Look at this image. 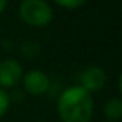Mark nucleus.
Listing matches in <instances>:
<instances>
[{"label": "nucleus", "instance_id": "obj_1", "mask_svg": "<svg viewBox=\"0 0 122 122\" xmlns=\"http://www.w3.org/2000/svg\"><path fill=\"white\" fill-rule=\"evenodd\" d=\"M57 112L62 122H89L93 113L92 95L82 86H71L57 101Z\"/></svg>", "mask_w": 122, "mask_h": 122}, {"label": "nucleus", "instance_id": "obj_2", "mask_svg": "<svg viewBox=\"0 0 122 122\" xmlns=\"http://www.w3.org/2000/svg\"><path fill=\"white\" fill-rule=\"evenodd\" d=\"M19 15L26 25L33 27H45L53 19L52 7L46 0H23Z\"/></svg>", "mask_w": 122, "mask_h": 122}, {"label": "nucleus", "instance_id": "obj_3", "mask_svg": "<svg viewBox=\"0 0 122 122\" xmlns=\"http://www.w3.org/2000/svg\"><path fill=\"white\" fill-rule=\"evenodd\" d=\"M23 78V71L17 60L5 59L0 62V88H13Z\"/></svg>", "mask_w": 122, "mask_h": 122}, {"label": "nucleus", "instance_id": "obj_4", "mask_svg": "<svg viewBox=\"0 0 122 122\" xmlns=\"http://www.w3.org/2000/svg\"><path fill=\"white\" fill-rule=\"evenodd\" d=\"M79 82H81L79 86H82L89 93L98 92L106 83V73H105V71L102 68L91 66V68H88L86 71L82 72V75L79 78Z\"/></svg>", "mask_w": 122, "mask_h": 122}, {"label": "nucleus", "instance_id": "obj_5", "mask_svg": "<svg viewBox=\"0 0 122 122\" xmlns=\"http://www.w3.org/2000/svg\"><path fill=\"white\" fill-rule=\"evenodd\" d=\"M22 81H23V86H25L26 92H29L30 95L45 93L49 88V83H50L47 75L39 69L29 71L26 75H23Z\"/></svg>", "mask_w": 122, "mask_h": 122}, {"label": "nucleus", "instance_id": "obj_6", "mask_svg": "<svg viewBox=\"0 0 122 122\" xmlns=\"http://www.w3.org/2000/svg\"><path fill=\"white\" fill-rule=\"evenodd\" d=\"M103 113L109 121H119L122 118V101L119 96L108 99V102L103 106Z\"/></svg>", "mask_w": 122, "mask_h": 122}, {"label": "nucleus", "instance_id": "obj_7", "mask_svg": "<svg viewBox=\"0 0 122 122\" xmlns=\"http://www.w3.org/2000/svg\"><path fill=\"white\" fill-rule=\"evenodd\" d=\"M55 3L65 9H78L86 3V0H55Z\"/></svg>", "mask_w": 122, "mask_h": 122}, {"label": "nucleus", "instance_id": "obj_8", "mask_svg": "<svg viewBox=\"0 0 122 122\" xmlns=\"http://www.w3.org/2000/svg\"><path fill=\"white\" fill-rule=\"evenodd\" d=\"M9 103H10V99H9L7 92H6L3 88H0V118H2V116L7 112Z\"/></svg>", "mask_w": 122, "mask_h": 122}, {"label": "nucleus", "instance_id": "obj_9", "mask_svg": "<svg viewBox=\"0 0 122 122\" xmlns=\"http://www.w3.org/2000/svg\"><path fill=\"white\" fill-rule=\"evenodd\" d=\"M7 5V0H0V15L5 12V7Z\"/></svg>", "mask_w": 122, "mask_h": 122}, {"label": "nucleus", "instance_id": "obj_10", "mask_svg": "<svg viewBox=\"0 0 122 122\" xmlns=\"http://www.w3.org/2000/svg\"><path fill=\"white\" fill-rule=\"evenodd\" d=\"M108 122H113V121H108Z\"/></svg>", "mask_w": 122, "mask_h": 122}]
</instances>
